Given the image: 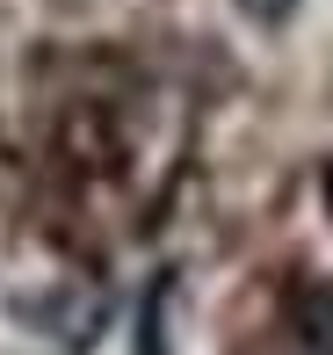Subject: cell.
<instances>
[{"mask_svg":"<svg viewBox=\"0 0 333 355\" xmlns=\"http://www.w3.org/2000/svg\"><path fill=\"white\" fill-rule=\"evenodd\" d=\"M297 327H305V348L312 355H333V290H305V304H297Z\"/></svg>","mask_w":333,"mask_h":355,"instance_id":"obj_1","label":"cell"},{"mask_svg":"<svg viewBox=\"0 0 333 355\" xmlns=\"http://www.w3.org/2000/svg\"><path fill=\"white\" fill-rule=\"evenodd\" d=\"M240 8L253 15V22H282V15H290V8H297V0H240Z\"/></svg>","mask_w":333,"mask_h":355,"instance_id":"obj_2","label":"cell"},{"mask_svg":"<svg viewBox=\"0 0 333 355\" xmlns=\"http://www.w3.org/2000/svg\"><path fill=\"white\" fill-rule=\"evenodd\" d=\"M326 211H333V167H326Z\"/></svg>","mask_w":333,"mask_h":355,"instance_id":"obj_3","label":"cell"}]
</instances>
